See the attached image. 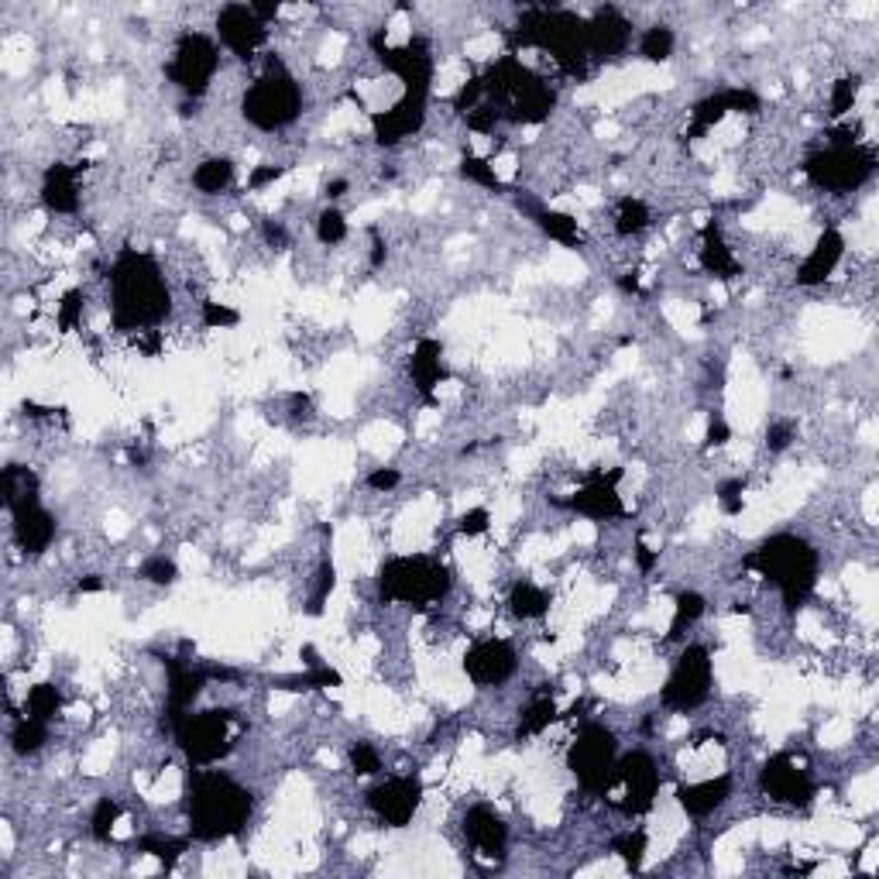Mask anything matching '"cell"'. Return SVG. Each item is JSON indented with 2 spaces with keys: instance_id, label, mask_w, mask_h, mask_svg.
I'll return each instance as SVG.
<instances>
[{
  "instance_id": "cell-1",
  "label": "cell",
  "mask_w": 879,
  "mask_h": 879,
  "mask_svg": "<svg viewBox=\"0 0 879 879\" xmlns=\"http://www.w3.org/2000/svg\"><path fill=\"white\" fill-rule=\"evenodd\" d=\"M110 313L117 330H148L169 313V285L145 251H121L110 268Z\"/></svg>"
},
{
  "instance_id": "cell-2",
  "label": "cell",
  "mask_w": 879,
  "mask_h": 879,
  "mask_svg": "<svg viewBox=\"0 0 879 879\" xmlns=\"http://www.w3.org/2000/svg\"><path fill=\"white\" fill-rule=\"evenodd\" d=\"M251 814V794L220 770H193L186 790L189 835L196 842H220L244 828Z\"/></svg>"
},
{
  "instance_id": "cell-3",
  "label": "cell",
  "mask_w": 879,
  "mask_h": 879,
  "mask_svg": "<svg viewBox=\"0 0 879 879\" xmlns=\"http://www.w3.org/2000/svg\"><path fill=\"white\" fill-rule=\"evenodd\" d=\"M746 564L756 567L773 588H780V595L790 608L801 605L814 591V584H818V553L811 550V543L794 533H780L773 540H766L759 550L749 553Z\"/></svg>"
},
{
  "instance_id": "cell-4",
  "label": "cell",
  "mask_w": 879,
  "mask_h": 879,
  "mask_svg": "<svg viewBox=\"0 0 879 879\" xmlns=\"http://www.w3.org/2000/svg\"><path fill=\"white\" fill-rule=\"evenodd\" d=\"M241 110L251 128L282 131L285 124L296 121L299 110H303V90H299V83L285 73L279 62H272V66L244 90Z\"/></svg>"
},
{
  "instance_id": "cell-5",
  "label": "cell",
  "mask_w": 879,
  "mask_h": 879,
  "mask_svg": "<svg viewBox=\"0 0 879 879\" xmlns=\"http://www.w3.org/2000/svg\"><path fill=\"white\" fill-rule=\"evenodd\" d=\"M378 588L388 601H402L413 608H430L450 591V574L433 557H395L382 567Z\"/></svg>"
},
{
  "instance_id": "cell-6",
  "label": "cell",
  "mask_w": 879,
  "mask_h": 879,
  "mask_svg": "<svg viewBox=\"0 0 879 879\" xmlns=\"http://www.w3.org/2000/svg\"><path fill=\"white\" fill-rule=\"evenodd\" d=\"M567 766L584 790L608 794L615 787V766H619V742L605 725H584L574 746L567 752Z\"/></svg>"
},
{
  "instance_id": "cell-7",
  "label": "cell",
  "mask_w": 879,
  "mask_h": 879,
  "mask_svg": "<svg viewBox=\"0 0 879 879\" xmlns=\"http://www.w3.org/2000/svg\"><path fill=\"white\" fill-rule=\"evenodd\" d=\"M876 169V155L873 148L862 145H831L825 152H814L804 162L807 179L818 189H828V193H852L862 182L873 176Z\"/></svg>"
},
{
  "instance_id": "cell-8",
  "label": "cell",
  "mask_w": 879,
  "mask_h": 879,
  "mask_svg": "<svg viewBox=\"0 0 879 879\" xmlns=\"http://www.w3.org/2000/svg\"><path fill=\"white\" fill-rule=\"evenodd\" d=\"M220 69V49L203 31H186L172 49V62L165 66V76L172 86H179L186 97H203L210 90L213 76Z\"/></svg>"
},
{
  "instance_id": "cell-9",
  "label": "cell",
  "mask_w": 879,
  "mask_h": 879,
  "mask_svg": "<svg viewBox=\"0 0 879 879\" xmlns=\"http://www.w3.org/2000/svg\"><path fill=\"white\" fill-rule=\"evenodd\" d=\"M231 722L234 718L227 711H200V715L186 711V715L172 718V728H176V742L189 756V763L207 766L231 749Z\"/></svg>"
},
{
  "instance_id": "cell-10",
  "label": "cell",
  "mask_w": 879,
  "mask_h": 879,
  "mask_svg": "<svg viewBox=\"0 0 879 879\" xmlns=\"http://www.w3.org/2000/svg\"><path fill=\"white\" fill-rule=\"evenodd\" d=\"M715 667H711V653L704 646H687L673 663L667 684H663V708L670 711H694L708 701Z\"/></svg>"
},
{
  "instance_id": "cell-11",
  "label": "cell",
  "mask_w": 879,
  "mask_h": 879,
  "mask_svg": "<svg viewBox=\"0 0 879 879\" xmlns=\"http://www.w3.org/2000/svg\"><path fill=\"white\" fill-rule=\"evenodd\" d=\"M615 783L625 790L622 811L625 814H646L656 804V790H660V770H656L649 752H629L615 766Z\"/></svg>"
},
{
  "instance_id": "cell-12",
  "label": "cell",
  "mask_w": 879,
  "mask_h": 879,
  "mask_svg": "<svg viewBox=\"0 0 879 879\" xmlns=\"http://www.w3.org/2000/svg\"><path fill=\"white\" fill-rule=\"evenodd\" d=\"M423 804V783L419 776H388L385 783L368 790V807L385 821L388 828H402L413 821Z\"/></svg>"
},
{
  "instance_id": "cell-13",
  "label": "cell",
  "mask_w": 879,
  "mask_h": 879,
  "mask_svg": "<svg viewBox=\"0 0 879 879\" xmlns=\"http://www.w3.org/2000/svg\"><path fill=\"white\" fill-rule=\"evenodd\" d=\"M217 38L237 55V59H251V55L265 45L268 28L251 4H227V7H220V14H217Z\"/></svg>"
},
{
  "instance_id": "cell-14",
  "label": "cell",
  "mask_w": 879,
  "mask_h": 879,
  "mask_svg": "<svg viewBox=\"0 0 879 879\" xmlns=\"http://www.w3.org/2000/svg\"><path fill=\"white\" fill-rule=\"evenodd\" d=\"M516 649L505 639H481L467 649L464 656V673L478 687H498L516 673Z\"/></svg>"
},
{
  "instance_id": "cell-15",
  "label": "cell",
  "mask_w": 879,
  "mask_h": 879,
  "mask_svg": "<svg viewBox=\"0 0 879 879\" xmlns=\"http://www.w3.org/2000/svg\"><path fill=\"white\" fill-rule=\"evenodd\" d=\"M759 783H763V790L776 804L797 807V804H807L814 797L811 776H807L790 756H773L770 763H766L763 776H759Z\"/></svg>"
},
{
  "instance_id": "cell-16",
  "label": "cell",
  "mask_w": 879,
  "mask_h": 879,
  "mask_svg": "<svg viewBox=\"0 0 879 879\" xmlns=\"http://www.w3.org/2000/svg\"><path fill=\"white\" fill-rule=\"evenodd\" d=\"M426 121V93H402V100L385 114H375L378 145H399L402 138L419 131Z\"/></svg>"
},
{
  "instance_id": "cell-17",
  "label": "cell",
  "mask_w": 879,
  "mask_h": 879,
  "mask_svg": "<svg viewBox=\"0 0 879 879\" xmlns=\"http://www.w3.org/2000/svg\"><path fill=\"white\" fill-rule=\"evenodd\" d=\"M619 478H622V471L591 474L588 485L570 498V509L581 512V516H588V519H595V522L622 516V498H619V492H615V481Z\"/></svg>"
},
{
  "instance_id": "cell-18",
  "label": "cell",
  "mask_w": 879,
  "mask_h": 879,
  "mask_svg": "<svg viewBox=\"0 0 879 879\" xmlns=\"http://www.w3.org/2000/svg\"><path fill=\"white\" fill-rule=\"evenodd\" d=\"M584 25H588V52L598 55V59H612V55L625 52V45L632 38V25L615 7H601V11H595V18H588Z\"/></svg>"
},
{
  "instance_id": "cell-19",
  "label": "cell",
  "mask_w": 879,
  "mask_h": 879,
  "mask_svg": "<svg viewBox=\"0 0 879 879\" xmlns=\"http://www.w3.org/2000/svg\"><path fill=\"white\" fill-rule=\"evenodd\" d=\"M464 835L478 849V855H492V859H502L505 845H509V828L488 804H478L464 814Z\"/></svg>"
},
{
  "instance_id": "cell-20",
  "label": "cell",
  "mask_w": 879,
  "mask_h": 879,
  "mask_svg": "<svg viewBox=\"0 0 879 879\" xmlns=\"http://www.w3.org/2000/svg\"><path fill=\"white\" fill-rule=\"evenodd\" d=\"M728 794H732V776H711V780L680 787L677 801L691 818H708L711 811H718L728 801Z\"/></svg>"
},
{
  "instance_id": "cell-21",
  "label": "cell",
  "mask_w": 879,
  "mask_h": 879,
  "mask_svg": "<svg viewBox=\"0 0 879 879\" xmlns=\"http://www.w3.org/2000/svg\"><path fill=\"white\" fill-rule=\"evenodd\" d=\"M11 516H14V536H18V543L25 546L28 553L49 550L55 540V519L42 509V505L31 502V505H25V509L11 512Z\"/></svg>"
},
{
  "instance_id": "cell-22",
  "label": "cell",
  "mask_w": 879,
  "mask_h": 879,
  "mask_svg": "<svg viewBox=\"0 0 879 879\" xmlns=\"http://www.w3.org/2000/svg\"><path fill=\"white\" fill-rule=\"evenodd\" d=\"M842 255H845V237L838 231H825L801 265V272H797V285H821L838 268Z\"/></svg>"
},
{
  "instance_id": "cell-23",
  "label": "cell",
  "mask_w": 879,
  "mask_h": 879,
  "mask_svg": "<svg viewBox=\"0 0 879 879\" xmlns=\"http://www.w3.org/2000/svg\"><path fill=\"white\" fill-rule=\"evenodd\" d=\"M165 670H169V711L172 718L186 715L193 708V701L200 698L203 684H207V670H196L193 663H179V660H165Z\"/></svg>"
},
{
  "instance_id": "cell-24",
  "label": "cell",
  "mask_w": 879,
  "mask_h": 879,
  "mask_svg": "<svg viewBox=\"0 0 879 879\" xmlns=\"http://www.w3.org/2000/svg\"><path fill=\"white\" fill-rule=\"evenodd\" d=\"M42 200H45V207L55 213H76L79 210L76 169H69V165H62V162L49 165V169H45V179H42Z\"/></svg>"
},
{
  "instance_id": "cell-25",
  "label": "cell",
  "mask_w": 879,
  "mask_h": 879,
  "mask_svg": "<svg viewBox=\"0 0 879 879\" xmlns=\"http://www.w3.org/2000/svg\"><path fill=\"white\" fill-rule=\"evenodd\" d=\"M413 378L419 385V392H433V385L443 378V351L433 340H423L413 354Z\"/></svg>"
},
{
  "instance_id": "cell-26",
  "label": "cell",
  "mask_w": 879,
  "mask_h": 879,
  "mask_svg": "<svg viewBox=\"0 0 879 879\" xmlns=\"http://www.w3.org/2000/svg\"><path fill=\"white\" fill-rule=\"evenodd\" d=\"M231 182H234V162H231V158H207V162H200V165H196V172H193V186L200 189V193H207V196L224 193Z\"/></svg>"
},
{
  "instance_id": "cell-27",
  "label": "cell",
  "mask_w": 879,
  "mask_h": 879,
  "mask_svg": "<svg viewBox=\"0 0 879 879\" xmlns=\"http://www.w3.org/2000/svg\"><path fill=\"white\" fill-rule=\"evenodd\" d=\"M509 605H512V612H516L519 619H543V615L550 612V595H546L540 584L519 581L516 588H512V595H509Z\"/></svg>"
},
{
  "instance_id": "cell-28",
  "label": "cell",
  "mask_w": 879,
  "mask_h": 879,
  "mask_svg": "<svg viewBox=\"0 0 879 879\" xmlns=\"http://www.w3.org/2000/svg\"><path fill=\"white\" fill-rule=\"evenodd\" d=\"M701 261H704V268H708L711 275H718V279H732V275L739 272V261L732 258V251L725 248L722 237H718L715 231H708V237H704Z\"/></svg>"
},
{
  "instance_id": "cell-29",
  "label": "cell",
  "mask_w": 879,
  "mask_h": 879,
  "mask_svg": "<svg viewBox=\"0 0 879 879\" xmlns=\"http://www.w3.org/2000/svg\"><path fill=\"white\" fill-rule=\"evenodd\" d=\"M11 742L18 752H38L49 742V722H38L31 715H21L11 728Z\"/></svg>"
},
{
  "instance_id": "cell-30",
  "label": "cell",
  "mask_w": 879,
  "mask_h": 879,
  "mask_svg": "<svg viewBox=\"0 0 879 879\" xmlns=\"http://www.w3.org/2000/svg\"><path fill=\"white\" fill-rule=\"evenodd\" d=\"M533 217H536V224H540L543 231L553 237V241H560V244H577V241H581V227H577V220L567 217V213L533 210Z\"/></svg>"
},
{
  "instance_id": "cell-31",
  "label": "cell",
  "mask_w": 879,
  "mask_h": 879,
  "mask_svg": "<svg viewBox=\"0 0 879 879\" xmlns=\"http://www.w3.org/2000/svg\"><path fill=\"white\" fill-rule=\"evenodd\" d=\"M59 704H62L59 687H55V684H35L28 691V698H25V715L38 718V722H52L55 711H59Z\"/></svg>"
},
{
  "instance_id": "cell-32",
  "label": "cell",
  "mask_w": 879,
  "mask_h": 879,
  "mask_svg": "<svg viewBox=\"0 0 879 879\" xmlns=\"http://www.w3.org/2000/svg\"><path fill=\"white\" fill-rule=\"evenodd\" d=\"M673 31L667 25H653L643 31V38H639V55H643L646 62H667L673 55Z\"/></svg>"
},
{
  "instance_id": "cell-33",
  "label": "cell",
  "mask_w": 879,
  "mask_h": 879,
  "mask_svg": "<svg viewBox=\"0 0 879 879\" xmlns=\"http://www.w3.org/2000/svg\"><path fill=\"white\" fill-rule=\"evenodd\" d=\"M646 227H649V210L639 200L625 196V200L619 203V213H615V231H619L622 237H632V234L646 231Z\"/></svg>"
},
{
  "instance_id": "cell-34",
  "label": "cell",
  "mask_w": 879,
  "mask_h": 879,
  "mask_svg": "<svg viewBox=\"0 0 879 879\" xmlns=\"http://www.w3.org/2000/svg\"><path fill=\"white\" fill-rule=\"evenodd\" d=\"M553 718H557V704H553V698H536L526 708V715H522L519 735H540Z\"/></svg>"
},
{
  "instance_id": "cell-35",
  "label": "cell",
  "mask_w": 879,
  "mask_h": 879,
  "mask_svg": "<svg viewBox=\"0 0 879 879\" xmlns=\"http://www.w3.org/2000/svg\"><path fill=\"white\" fill-rule=\"evenodd\" d=\"M704 598L698 595V591H684V595L677 598V615H673V625H670V636H680L684 632V625H694L704 615Z\"/></svg>"
},
{
  "instance_id": "cell-36",
  "label": "cell",
  "mask_w": 879,
  "mask_h": 879,
  "mask_svg": "<svg viewBox=\"0 0 879 879\" xmlns=\"http://www.w3.org/2000/svg\"><path fill=\"white\" fill-rule=\"evenodd\" d=\"M117 818H121V807H117L114 797H100L97 807H93V818H90L93 835H97L100 842H107L110 831H114V821H117Z\"/></svg>"
},
{
  "instance_id": "cell-37",
  "label": "cell",
  "mask_w": 879,
  "mask_h": 879,
  "mask_svg": "<svg viewBox=\"0 0 879 879\" xmlns=\"http://www.w3.org/2000/svg\"><path fill=\"white\" fill-rule=\"evenodd\" d=\"M316 237H320V244H340L347 237V220L340 210H323L320 220H316Z\"/></svg>"
},
{
  "instance_id": "cell-38",
  "label": "cell",
  "mask_w": 879,
  "mask_h": 879,
  "mask_svg": "<svg viewBox=\"0 0 879 879\" xmlns=\"http://www.w3.org/2000/svg\"><path fill=\"white\" fill-rule=\"evenodd\" d=\"M141 577H145V581H152V584H162V588H169V584H176L179 567H176V560H169V557H148L145 564H141Z\"/></svg>"
},
{
  "instance_id": "cell-39",
  "label": "cell",
  "mask_w": 879,
  "mask_h": 879,
  "mask_svg": "<svg viewBox=\"0 0 879 879\" xmlns=\"http://www.w3.org/2000/svg\"><path fill=\"white\" fill-rule=\"evenodd\" d=\"M351 766L361 776H371V773L382 770V756H378L375 746H368V742H358V746L351 749Z\"/></svg>"
},
{
  "instance_id": "cell-40",
  "label": "cell",
  "mask_w": 879,
  "mask_h": 879,
  "mask_svg": "<svg viewBox=\"0 0 879 879\" xmlns=\"http://www.w3.org/2000/svg\"><path fill=\"white\" fill-rule=\"evenodd\" d=\"M855 97H859V79H838L835 83V93H831V114H845V110H852Z\"/></svg>"
},
{
  "instance_id": "cell-41",
  "label": "cell",
  "mask_w": 879,
  "mask_h": 879,
  "mask_svg": "<svg viewBox=\"0 0 879 879\" xmlns=\"http://www.w3.org/2000/svg\"><path fill=\"white\" fill-rule=\"evenodd\" d=\"M461 172H464L467 179L481 182V186H488V189H498V176H495V169H492V165L485 162V158H464Z\"/></svg>"
},
{
  "instance_id": "cell-42",
  "label": "cell",
  "mask_w": 879,
  "mask_h": 879,
  "mask_svg": "<svg viewBox=\"0 0 879 879\" xmlns=\"http://www.w3.org/2000/svg\"><path fill=\"white\" fill-rule=\"evenodd\" d=\"M615 849H619V855L625 862H629L632 869L639 866V862H643V852H646V835L643 831H632V835H625L619 845H615Z\"/></svg>"
},
{
  "instance_id": "cell-43",
  "label": "cell",
  "mask_w": 879,
  "mask_h": 879,
  "mask_svg": "<svg viewBox=\"0 0 879 879\" xmlns=\"http://www.w3.org/2000/svg\"><path fill=\"white\" fill-rule=\"evenodd\" d=\"M237 320H241L237 310H227V306L220 303H203V323H207V327H234Z\"/></svg>"
},
{
  "instance_id": "cell-44",
  "label": "cell",
  "mask_w": 879,
  "mask_h": 879,
  "mask_svg": "<svg viewBox=\"0 0 879 879\" xmlns=\"http://www.w3.org/2000/svg\"><path fill=\"white\" fill-rule=\"evenodd\" d=\"M399 481H402V474L395 471V467H382V471L368 474V488H375V492H392Z\"/></svg>"
},
{
  "instance_id": "cell-45",
  "label": "cell",
  "mask_w": 879,
  "mask_h": 879,
  "mask_svg": "<svg viewBox=\"0 0 879 879\" xmlns=\"http://www.w3.org/2000/svg\"><path fill=\"white\" fill-rule=\"evenodd\" d=\"M488 512L485 509H471L467 512V516L461 519V533H467V536H481V533H488Z\"/></svg>"
},
{
  "instance_id": "cell-46",
  "label": "cell",
  "mask_w": 879,
  "mask_h": 879,
  "mask_svg": "<svg viewBox=\"0 0 879 879\" xmlns=\"http://www.w3.org/2000/svg\"><path fill=\"white\" fill-rule=\"evenodd\" d=\"M742 481H728V485L722 488V495H718V502H722L725 512H742Z\"/></svg>"
},
{
  "instance_id": "cell-47",
  "label": "cell",
  "mask_w": 879,
  "mask_h": 879,
  "mask_svg": "<svg viewBox=\"0 0 879 879\" xmlns=\"http://www.w3.org/2000/svg\"><path fill=\"white\" fill-rule=\"evenodd\" d=\"M282 172H285L282 165H265V169H255V172H251V179H248V186L251 189H261V186H268V182L279 179Z\"/></svg>"
},
{
  "instance_id": "cell-48",
  "label": "cell",
  "mask_w": 879,
  "mask_h": 879,
  "mask_svg": "<svg viewBox=\"0 0 879 879\" xmlns=\"http://www.w3.org/2000/svg\"><path fill=\"white\" fill-rule=\"evenodd\" d=\"M790 437H794V426H790V423H773L770 426V440H766V443H770V450H783L790 443Z\"/></svg>"
},
{
  "instance_id": "cell-49",
  "label": "cell",
  "mask_w": 879,
  "mask_h": 879,
  "mask_svg": "<svg viewBox=\"0 0 879 879\" xmlns=\"http://www.w3.org/2000/svg\"><path fill=\"white\" fill-rule=\"evenodd\" d=\"M728 423L722 416H711V426H708V447H722V443H728Z\"/></svg>"
},
{
  "instance_id": "cell-50",
  "label": "cell",
  "mask_w": 879,
  "mask_h": 879,
  "mask_svg": "<svg viewBox=\"0 0 879 879\" xmlns=\"http://www.w3.org/2000/svg\"><path fill=\"white\" fill-rule=\"evenodd\" d=\"M344 193H347V179L327 182V196H330V200H337V196H344Z\"/></svg>"
}]
</instances>
